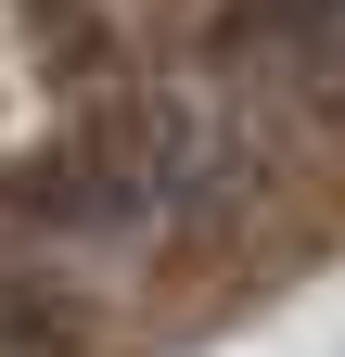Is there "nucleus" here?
I'll list each match as a JSON object with an SVG mask.
<instances>
[{
    "label": "nucleus",
    "mask_w": 345,
    "mask_h": 357,
    "mask_svg": "<svg viewBox=\"0 0 345 357\" xmlns=\"http://www.w3.org/2000/svg\"><path fill=\"white\" fill-rule=\"evenodd\" d=\"M192 192H205V128L179 102H141V115H115V128H90V141H64L52 166L13 178V204L38 230H154Z\"/></svg>",
    "instance_id": "nucleus-1"
},
{
    "label": "nucleus",
    "mask_w": 345,
    "mask_h": 357,
    "mask_svg": "<svg viewBox=\"0 0 345 357\" xmlns=\"http://www.w3.org/2000/svg\"><path fill=\"white\" fill-rule=\"evenodd\" d=\"M218 26L243 52H345V0H230Z\"/></svg>",
    "instance_id": "nucleus-2"
}]
</instances>
